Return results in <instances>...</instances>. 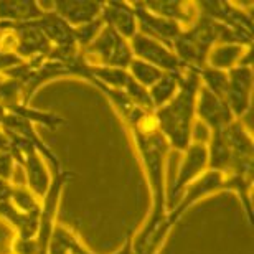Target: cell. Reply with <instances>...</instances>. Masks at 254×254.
<instances>
[{"label": "cell", "instance_id": "5b68a950", "mask_svg": "<svg viewBox=\"0 0 254 254\" xmlns=\"http://www.w3.org/2000/svg\"><path fill=\"white\" fill-rule=\"evenodd\" d=\"M81 53L89 64L111 66V68L121 69H127V66L134 60L129 40H126L123 35H119L108 25H104L98 38L89 47L81 50Z\"/></svg>", "mask_w": 254, "mask_h": 254}, {"label": "cell", "instance_id": "83f0119b", "mask_svg": "<svg viewBox=\"0 0 254 254\" xmlns=\"http://www.w3.org/2000/svg\"><path fill=\"white\" fill-rule=\"evenodd\" d=\"M12 254H38L37 238H18L12 241Z\"/></svg>", "mask_w": 254, "mask_h": 254}, {"label": "cell", "instance_id": "2e32d148", "mask_svg": "<svg viewBox=\"0 0 254 254\" xmlns=\"http://www.w3.org/2000/svg\"><path fill=\"white\" fill-rule=\"evenodd\" d=\"M101 3L103 2H89V0H60L53 3V12L74 28L99 18Z\"/></svg>", "mask_w": 254, "mask_h": 254}, {"label": "cell", "instance_id": "f1b7e54d", "mask_svg": "<svg viewBox=\"0 0 254 254\" xmlns=\"http://www.w3.org/2000/svg\"><path fill=\"white\" fill-rule=\"evenodd\" d=\"M20 63H23L22 58H18L15 53H10L7 50L0 48V73L13 68V66H18Z\"/></svg>", "mask_w": 254, "mask_h": 254}, {"label": "cell", "instance_id": "7c38bea8", "mask_svg": "<svg viewBox=\"0 0 254 254\" xmlns=\"http://www.w3.org/2000/svg\"><path fill=\"white\" fill-rule=\"evenodd\" d=\"M195 116L203 121L210 130H223L235 121V116L231 114L226 101L218 98L216 94H213L201 84L196 94Z\"/></svg>", "mask_w": 254, "mask_h": 254}, {"label": "cell", "instance_id": "7402d4cb", "mask_svg": "<svg viewBox=\"0 0 254 254\" xmlns=\"http://www.w3.org/2000/svg\"><path fill=\"white\" fill-rule=\"evenodd\" d=\"M187 73V71H185ZM185 73H164V76L149 88V96L154 109H159L167 103H170L180 88Z\"/></svg>", "mask_w": 254, "mask_h": 254}, {"label": "cell", "instance_id": "e0dca14e", "mask_svg": "<svg viewBox=\"0 0 254 254\" xmlns=\"http://www.w3.org/2000/svg\"><path fill=\"white\" fill-rule=\"evenodd\" d=\"M35 23L40 28V32L45 35V38L52 43V47H76L73 38V27H69L53 10H45L42 17L35 20Z\"/></svg>", "mask_w": 254, "mask_h": 254}, {"label": "cell", "instance_id": "9a60e30c", "mask_svg": "<svg viewBox=\"0 0 254 254\" xmlns=\"http://www.w3.org/2000/svg\"><path fill=\"white\" fill-rule=\"evenodd\" d=\"M101 20L126 40H130L137 33V18L130 2H103Z\"/></svg>", "mask_w": 254, "mask_h": 254}, {"label": "cell", "instance_id": "ac0fdd59", "mask_svg": "<svg viewBox=\"0 0 254 254\" xmlns=\"http://www.w3.org/2000/svg\"><path fill=\"white\" fill-rule=\"evenodd\" d=\"M142 5L149 12L172 20L184 28L190 27L200 15L196 2H142Z\"/></svg>", "mask_w": 254, "mask_h": 254}, {"label": "cell", "instance_id": "4dcf8cb0", "mask_svg": "<svg viewBox=\"0 0 254 254\" xmlns=\"http://www.w3.org/2000/svg\"><path fill=\"white\" fill-rule=\"evenodd\" d=\"M132 238H134V233H129L126 238V243L123 245V248H121L119 251H116L114 254H137V251L134 250V245H132Z\"/></svg>", "mask_w": 254, "mask_h": 254}, {"label": "cell", "instance_id": "d4e9b609", "mask_svg": "<svg viewBox=\"0 0 254 254\" xmlns=\"http://www.w3.org/2000/svg\"><path fill=\"white\" fill-rule=\"evenodd\" d=\"M127 73L130 74V78L137 81L140 86L149 89L152 84H155L162 76H164V71L155 68L149 63L142 62L139 58H134L130 62V64L127 66Z\"/></svg>", "mask_w": 254, "mask_h": 254}, {"label": "cell", "instance_id": "4316f807", "mask_svg": "<svg viewBox=\"0 0 254 254\" xmlns=\"http://www.w3.org/2000/svg\"><path fill=\"white\" fill-rule=\"evenodd\" d=\"M103 28H104V22L101 20V17L93 20V22H89V23L74 27L73 28V38H74L76 47H78L79 50H84L86 47H89V45L98 38V35L101 33V30Z\"/></svg>", "mask_w": 254, "mask_h": 254}, {"label": "cell", "instance_id": "8992f818", "mask_svg": "<svg viewBox=\"0 0 254 254\" xmlns=\"http://www.w3.org/2000/svg\"><path fill=\"white\" fill-rule=\"evenodd\" d=\"M129 45L134 58H139L142 62L155 66L164 73H185L189 69L177 58V55L170 47L140 32H137L129 40Z\"/></svg>", "mask_w": 254, "mask_h": 254}, {"label": "cell", "instance_id": "484cf974", "mask_svg": "<svg viewBox=\"0 0 254 254\" xmlns=\"http://www.w3.org/2000/svg\"><path fill=\"white\" fill-rule=\"evenodd\" d=\"M0 104L5 109L23 104V88L17 79L0 73Z\"/></svg>", "mask_w": 254, "mask_h": 254}, {"label": "cell", "instance_id": "52a82bcc", "mask_svg": "<svg viewBox=\"0 0 254 254\" xmlns=\"http://www.w3.org/2000/svg\"><path fill=\"white\" fill-rule=\"evenodd\" d=\"M180 167H179V174L174 182V185L167 190V211L172 208L175 196H180L187 187L191 182H195L196 179L205 174L208 170V150L206 144H203L200 140H191L190 145L182 152Z\"/></svg>", "mask_w": 254, "mask_h": 254}, {"label": "cell", "instance_id": "5bb4252c", "mask_svg": "<svg viewBox=\"0 0 254 254\" xmlns=\"http://www.w3.org/2000/svg\"><path fill=\"white\" fill-rule=\"evenodd\" d=\"M238 64L253 66V47L238 43H216L206 57V64L220 71H230Z\"/></svg>", "mask_w": 254, "mask_h": 254}, {"label": "cell", "instance_id": "44dd1931", "mask_svg": "<svg viewBox=\"0 0 254 254\" xmlns=\"http://www.w3.org/2000/svg\"><path fill=\"white\" fill-rule=\"evenodd\" d=\"M208 150V170H215L226 174L231 169L235 155L223 135V130H211L210 142L206 145Z\"/></svg>", "mask_w": 254, "mask_h": 254}, {"label": "cell", "instance_id": "d6986e66", "mask_svg": "<svg viewBox=\"0 0 254 254\" xmlns=\"http://www.w3.org/2000/svg\"><path fill=\"white\" fill-rule=\"evenodd\" d=\"M223 135L230 145V149L236 160H253L254 157V144L251 129L243 121L235 119L230 126L223 129ZM233 162V164H235Z\"/></svg>", "mask_w": 254, "mask_h": 254}, {"label": "cell", "instance_id": "277c9868", "mask_svg": "<svg viewBox=\"0 0 254 254\" xmlns=\"http://www.w3.org/2000/svg\"><path fill=\"white\" fill-rule=\"evenodd\" d=\"M8 132L10 135V152L15 165L20 167L25 172L27 187L37 195L40 200H43L45 195L52 185V174L48 172V167L45 165L43 157L38 154V150L30 144L27 139L20 137L13 132Z\"/></svg>", "mask_w": 254, "mask_h": 254}, {"label": "cell", "instance_id": "3957f363", "mask_svg": "<svg viewBox=\"0 0 254 254\" xmlns=\"http://www.w3.org/2000/svg\"><path fill=\"white\" fill-rule=\"evenodd\" d=\"M230 27L198 15L190 27L184 28L180 37L172 43V50L189 69H200L206 64V57L216 43H226Z\"/></svg>", "mask_w": 254, "mask_h": 254}, {"label": "cell", "instance_id": "4fadbf2b", "mask_svg": "<svg viewBox=\"0 0 254 254\" xmlns=\"http://www.w3.org/2000/svg\"><path fill=\"white\" fill-rule=\"evenodd\" d=\"M0 126H2L3 129H7L10 132H13V134L27 139L30 144L38 150V154L43 157V160L48 162L50 167L55 170V174H58V172L63 170L62 162H60L58 155L55 154L47 144H45V140L40 137L38 132L35 130V124H32L30 121L23 119V118H18V116H15V114L7 111V114H5V118H3V123Z\"/></svg>", "mask_w": 254, "mask_h": 254}, {"label": "cell", "instance_id": "1f68e13d", "mask_svg": "<svg viewBox=\"0 0 254 254\" xmlns=\"http://www.w3.org/2000/svg\"><path fill=\"white\" fill-rule=\"evenodd\" d=\"M0 152H10V135L2 126H0Z\"/></svg>", "mask_w": 254, "mask_h": 254}, {"label": "cell", "instance_id": "cb8c5ba5", "mask_svg": "<svg viewBox=\"0 0 254 254\" xmlns=\"http://www.w3.org/2000/svg\"><path fill=\"white\" fill-rule=\"evenodd\" d=\"M196 73L201 86H205L208 91H211L218 98L225 99L228 91V71H220L210 68V66H203V68L196 69Z\"/></svg>", "mask_w": 254, "mask_h": 254}, {"label": "cell", "instance_id": "603a6c76", "mask_svg": "<svg viewBox=\"0 0 254 254\" xmlns=\"http://www.w3.org/2000/svg\"><path fill=\"white\" fill-rule=\"evenodd\" d=\"M10 205L17 208L25 215H38L42 213V200L35 193L23 185H13L12 195L8 198Z\"/></svg>", "mask_w": 254, "mask_h": 254}, {"label": "cell", "instance_id": "ffe728a7", "mask_svg": "<svg viewBox=\"0 0 254 254\" xmlns=\"http://www.w3.org/2000/svg\"><path fill=\"white\" fill-rule=\"evenodd\" d=\"M45 8L33 0H5L0 2V22L25 23L35 22L43 15Z\"/></svg>", "mask_w": 254, "mask_h": 254}, {"label": "cell", "instance_id": "f546056e", "mask_svg": "<svg viewBox=\"0 0 254 254\" xmlns=\"http://www.w3.org/2000/svg\"><path fill=\"white\" fill-rule=\"evenodd\" d=\"M12 189H13L12 182H7V180L0 179V203L8 200L10 195H12Z\"/></svg>", "mask_w": 254, "mask_h": 254}, {"label": "cell", "instance_id": "6da1fadb", "mask_svg": "<svg viewBox=\"0 0 254 254\" xmlns=\"http://www.w3.org/2000/svg\"><path fill=\"white\" fill-rule=\"evenodd\" d=\"M81 79L88 81L94 88H98L113 103V108L118 111L121 119L124 121V124L130 132L137 154L140 157L142 167L145 170L147 180H149L152 200H154L152 201V211L144 228L132 238L134 248H139L144 243L145 238L155 230L157 225L167 215L165 164H167V155H169L170 145L165 140V137L162 135L159 127H157L154 113H149V111L139 108L124 93L111 89L108 86L89 78V76H83Z\"/></svg>", "mask_w": 254, "mask_h": 254}, {"label": "cell", "instance_id": "ba28073f", "mask_svg": "<svg viewBox=\"0 0 254 254\" xmlns=\"http://www.w3.org/2000/svg\"><path fill=\"white\" fill-rule=\"evenodd\" d=\"M253 2H196L198 12L238 32L253 35Z\"/></svg>", "mask_w": 254, "mask_h": 254}, {"label": "cell", "instance_id": "9c48e42d", "mask_svg": "<svg viewBox=\"0 0 254 254\" xmlns=\"http://www.w3.org/2000/svg\"><path fill=\"white\" fill-rule=\"evenodd\" d=\"M254 71L253 66L238 64L228 71V91L225 101L235 119H243L251 111Z\"/></svg>", "mask_w": 254, "mask_h": 254}, {"label": "cell", "instance_id": "8fae6325", "mask_svg": "<svg viewBox=\"0 0 254 254\" xmlns=\"http://www.w3.org/2000/svg\"><path fill=\"white\" fill-rule=\"evenodd\" d=\"M130 5L134 8L137 18V32L159 40V42L165 43L167 47L172 48V43L180 37V33L184 32V27H180L179 23L172 22V20H167L149 12L142 5V2H130Z\"/></svg>", "mask_w": 254, "mask_h": 254}, {"label": "cell", "instance_id": "7a4b0ae2", "mask_svg": "<svg viewBox=\"0 0 254 254\" xmlns=\"http://www.w3.org/2000/svg\"><path fill=\"white\" fill-rule=\"evenodd\" d=\"M200 84L196 69H187L174 99L154 111L157 127L169 142L170 149L184 152L193 140V124L196 119L195 104Z\"/></svg>", "mask_w": 254, "mask_h": 254}, {"label": "cell", "instance_id": "30bf717a", "mask_svg": "<svg viewBox=\"0 0 254 254\" xmlns=\"http://www.w3.org/2000/svg\"><path fill=\"white\" fill-rule=\"evenodd\" d=\"M223 182H225V174L215 172V170H206L200 179L191 182V184L182 191L180 200L167 211V216H169L170 220H174L175 223H179L189 208L196 205L203 198L213 195V193L223 191Z\"/></svg>", "mask_w": 254, "mask_h": 254}]
</instances>
